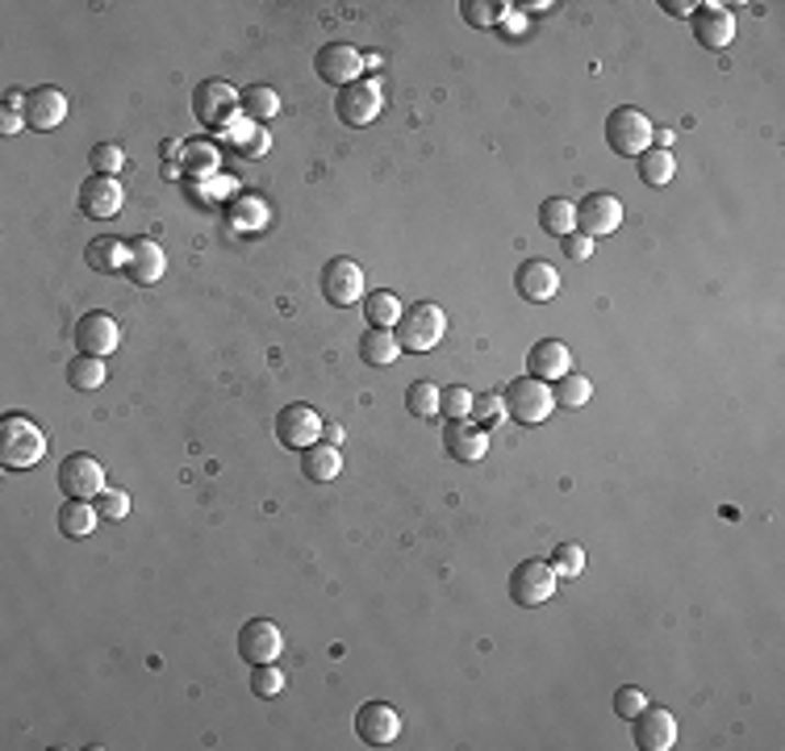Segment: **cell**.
I'll list each match as a JSON object with an SVG mask.
<instances>
[{"label": "cell", "instance_id": "21", "mask_svg": "<svg viewBox=\"0 0 785 751\" xmlns=\"http://www.w3.org/2000/svg\"><path fill=\"white\" fill-rule=\"evenodd\" d=\"M117 343H122V330H117V322L109 313L92 310L76 322V347L85 355H101L105 359L109 351H117Z\"/></svg>", "mask_w": 785, "mask_h": 751}, {"label": "cell", "instance_id": "43", "mask_svg": "<svg viewBox=\"0 0 785 751\" xmlns=\"http://www.w3.org/2000/svg\"><path fill=\"white\" fill-rule=\"evenodd\" d=\"M97 509H101V518L117 522V518H126L130 514V497L126 493H117V489H105V493L97 497Z\"/></svg>", "mask_w": 785, "mask_h": 751}, {"label": "cell", "instance_id": "46", "mask_svg": "<svg viewBox=\"0 0 785 751\" xmlns=\"http://www.w3.org/2000/svg\"><path fill=\"white\" fill-rule=\"evenodd\" d=\"M339 438H343V426H339V422H326V426H322V442L339 447Z\"/></svg>", "mask_w": 785, "mask_h": 751}, {"label": "cell", "instance_id": "23", "mask_svg": "<svg viewBox=\"0 0 785 751\" xmlns=\"http://www.w3.org/2000/svg\"><path fill=\"white\" fill-rule=\"evenodd\" d=\"M164 271H168V255L164 247L155 243V238H130V264H126V276L134 284H159L164 280Z\"/></svg>", "mask_w": 785, "mask_h": 751}, {"label": "cell", "instance_id": "18", "mask_svg": "<svg viewBox=\"0 0 785 751\" xmlns=\"http://www.w3.org/2000/svg\"><path fill=\"white\" fill-rule=\"evenodd\" d=\"M25 125L30 130H38V134H46V130H55V125L67 117V97L55 88V83H43V88H30L25 92Z\"/></svg>", "mask_w": 785, "mask_h": 751}, {"label": "cell", "instance_id": "30", "mask_svg": "<svg viewBox=\"0 0 785 751\" xmlns=\"http://www.w3.org/2000/svg\"><path fill=\"white\" fill-rule=\"evenodd\" d=\"M673 176H677V159H673V150H664V146H648V150L639 155V180H643L648 188H664Z\"/></svg>", "mask_w": 785, "mask_h": 751}, {"label": "cell", "instance_id": "16", "mask_svg": "<svg viewBox=\"0 0 785 751\" xmlns=\"http://www.w3.org/2000/svg\"><path fill=\"white\" fill-rule=\"evenodd\" d=\"M122 205H126V188L117 176H88L85 188H80V213L85 217L105 222V217H117Z\"/></svg>", "mask_w": 785, "mask_h": 751}, {"label": "cell", "instance_id": "32", "mask_svg": "<svg viewBox=\"0 0 785 751\" xmlns=\"http://www.w3.org/2000/svg\"><path fill=\"white\" fill-rule=\"evenodd\" d=\"M539 226H543V234H552V238L573 234L576 229V205H569L564 197H548V201L539 205Z\"/></svg>", "mask_w": 785, "mask_h": 751}, {"label": "cell", "instance_id": "29", "mask_svg": "<svg viewBox=\"0 0 785 751\" xmlns=\"http://www.w3.org/2000/svg\"><path fill=\"white\" fill-rule=\"evenodd\" d=\"M109 380V372H105V359L101 355H76L71 363H67V384L76 389V393H92V389H101Z\"/></svg>", "mask_w": 785, "mask_h": 751}, {"label": "cell", "instance_id": "37", "mask_svg": "<svg viewBox=\"0 0 785 751\" xmlns=\"http://www.w3.org/2000/svg\"><path fill=\"white\" fill-rule=\"evenodd\" d=\"M468 417H472V422H476V426H502V422H506V401H502V396L497 393H481V396H472V410H468Z\"/></svg>", "mask_w": 785, "mask_h": 751}, {"label": "cell", "instance_id": "24", "mask_svg": "<svg viewBox=\"0 0 785 751\" xmlns=\"http://www.w3.org/2000/svg\"><path fill=\"white\" fill-rule=\"evenodd\" d=\"M343 472V456L339 447H330V442H310L305 451H301V477L314 480V484H330V480Z\"/></svg>", "mask_w": 785, "mask_h": 751}, {"label": "cell", "instance_id": "4", "mask_svg": "<svg viewBox=\"0 0 785 751\" xmlns=\"http://www.w3.org/2000/svg\"><path fill=\"white\" fill-rule=\"evenodd\" d=\"M502 401H506V414L514 417L518 426H539V422H548V414L556 410L552 384H548V380H535V375L509 380Z\"/></svg>", "mask_w": 785, "mask_h": 751}, {"label": "cell", "instance_id": "42", "mask_svg": "<svg viewBox=\"0 0 785 751\" xmlns=\"http://www.w3.org/2000/svg\"><path fill=\"white\" fill-rule=\"evenodd\" d=\"M643 706H648V693H643V688L623 685V688L615 693V714L623 718V722H631V718H636V714H639Z\"/></svg>", "mask_w": 785, "mask_h": 751}, {"label": "cell", "instance_id": "7", "mask_svg": "<svg viewBox=\"0 0 785 751\" xmlns=\"http://www.w3.org/2000/svg\"><path fill=\"white\" fill-rule=\"evenodd\" d=\"M335 113H339L343 125H351V130H363V125H372L381 117V88L377 80H356L339 88V97H335Z\"/></svg>", "mask_w": 785, "mask_h": 751}, {"label": "cell", "instance_id": "39", "mask_svg": "<svg viewBox=\"0 0 785 751\" xmlns=\"http://www.w3.org/2000/svg\"><path fill=\"white\" fill-rule=\"evenodd\" d=\"M251 693L255 697H280L284 693V672L277 664H255L251 668Z\"/></svg>", "mask_w": 785, "mask_h": 751}, {"label": "cell", "instance_id": "20", "mask_svg": "<svg viewBox=\"0 0 785 751\" xmlns=\"http://www.w3.org/2000/svg\"><path fill=\"white\" fill-rule=\"evenodd\" d=\"M444 447H447V456L460 459V463H481L489 451V430L476 426L472 417H456V422H447Z\"/></svg>", "mask_w": 785, "mask_h": 751}, {"label": "cell", "instance_id": "3", "mask_svg": "<svg viewBox=\"0 0 785 751\" xmlns=\"http://www.w3.org/2000/svg\"><path fill=\"white\" fill-rule=\"evenodd\" d=\"M606 143H610V150H615L618 159H639V155L652 146V122H648V113L636 109V104L610 109V117H606Z\"/></svg>", "mask_w": 785, "mask_h": 751}, {"label": "cell", "instance_id": "41", "mask_svg": "<svg viewBox=\"0 0 785 751\" xmlns=\"http://www.w3.org/2000/svg\"><path fill=\"white\" fill-rule=\"evenodd\" d=\"M22 104H25L22 92H4V104H0V134H4V138H13L18 130H25Z\"/></svg>", "mask_w": 785, "mask_h": 751}, {"label": "cell", "instance_id": "33", "mask_svg": "<svg viewBox=\"0 0 785 751\" xmlns=\"http://www.w3.org/2000/svg\"><path fill=\"white\" fill-rule=\"evenodd\" d=\"M556 405L560 410H581V405H590V396H594V384H590V375H576V372H564L556 380Z\"/></svg>", "mask_w": 785, "mask_h": 751}, {"label": "cell", "instance_id": "36", "mask_svg": "<svg viewBox=\"0 0 785 751\" xmlns=\"http://www.w3.org/2000/svg\"><path fill=\"white\" fill-rule=\"evenodd\" d=\"M502 13H506L502 0H464V4H460V18H464L472 30H493V25L502 21Z\"/></svg>", "mask_w": 785, "mask_h": 751}, {"label": "cell", "instance_id": "1", "mask_svg": "<svg viewBox=\"0 0 785 751\" xmlns=\"http://www.w3.org/2000/svg\"><path fill=\"white\" fill-rule=\"evenodd\" d=\"M46 456V435L25 414H0V468L25 472Z\"/></svg>", "mask_w": 785, "mask_h": 751}, {"label": "cell", "instance_id": "14", "mask_svg": "<svg viewBox=\"0 0 785 751\" xmlns=\"http://www.w3.org/2000/svg\"><path fill=\"white\" fill-rule=\"evenodd\" d=\"M631 722H636V727H631V739H636L639 751H669L677 743V718H673V709L643 706Z\"/></svg>", "mask_w": 785, "mask_h": 751}, {"label": "cell", "instance_id": "28", "mask_svg": "<svg viewBox=\"0 0 785 751\" xmlns=\"http://www.w3.org/2000/svg\"><path fill=\"white\" fill-rule=\"evenodd\" d=\"M405 305L397 301V292L389 289H377L363 296V317H368V326H377V330H393L397 322H402Z\"/></svg>", "mask_w": 785, "mask_h": 751}, {"label": "cell", "instance_id": "6", "mask_svg": "<svg viewBox=\"0 0 785 751\" xmlns=\"http://www.w3.org/2000/svg\"><path fill=\"white\" fill-rule=\"evenodd\" d=\"M109 484H105V468H101V459H92L88 451H76V456H67L59 463V493L64 497H80V501H92L101 497Z\"/></svg>", "mask_w": 785, "mask_h": 751}, {"label": "cell", "instance_id": "34", "mask_svg": "<svg viewBox=\"0 0 785 751\" xmlns=\"http://www.w3.org/2000/svg\"><path fill=\"white\" fill-rule=\"evenodd\" d=\"M552 572L556 576H564V581H576L581 572H585V547L581 542H556L552 547Z\"/></svg>", "mask_w": 785, "mask_h": 751}, {"label": "cell", "instance_id": "8", "mask_svg": "<svg viewBox=\"0 0 785 751\" xmlns=\"http://www.w3.org/2000/svg\"><path fill=\"white\" fill-rule=\"evenodd\" d=\"M322 296L335 305V310H347V305H360L363 296V268L356 259H330L326 271H322Z\"/></svg>", "mask_w": 785, "mask_h": 751}, {"label": "cell", "instance_id": "5", "mask_svg": "<svg viewBox=\"0 0 785 751\" xmlns=\"http://www.w3.org/2000/svg\"><path fill=\"white\" fill-rule=\"evenodd\" d=\"M556 576L548 560H523L514 572H509V602L523 605V609H535V605L552 602L556 593Z\"/></svg>", "mask_w": 785, "mask_h": 751}, {"label": "cell", "instance_id": "11", "mask_svg": "<svg viewBox=\"0 0 785 751\" xmlns=\"http://www.w3.org/2000/svg\"><path fill=\"white\" fill-rule=\"evenodd\" d=\"M234 109H238V92L226 80H201L192 88V113L201 125L217 130V125L231 122Z\"/></svg>", "mask_w": 785, "mask_h": 751}, {"label": "cell", "instance_id": "13", "mask_svg": "<svg viewBox=\"0 0 785 751\" xmlns=\"http://www.w3.org/2000/svg\"><path fill=\"white\" fill-rule=\"evenodd\" d=\"M284 651V635L272 618H251V623L238 630V655L247 664H277V655Z\"/></svg>", "mask_w": 785, "mask_h": 751}, {"label": "cell", "instance_id": "15", "mask_svg": "<svg viewBox=\"0 0 785 751\" xmlns=\"http://www.w3.org/2000/svg\"><path fill=\"white\" fill-rule=\"evenodd\" d=\"M356 735L368 748H389L397 735H402V714L389 706V702H363L356 709Z\"/></svg>", "mask_w": 785, "mask_h": 751}, {"label": "cell", "instance_id": "35", "mask_svg": "<svg viewBox=\"0 0 785 751\" xmlns=\"http://www.w3.org/2000/svg\"><path fill=\"white\" fill-rule=\"evenodd\" d=\"M405 410H410L414 417H435L439 414V384L414 380V384L405 389Z\"/></svg>", "mask_w": 785, "mask_h": 751}, {"label": "cell", "instance_id": "25", "mask_svg": "<svg viewBox=\"0 0 785 751\" xmlns=\"http://www.w3.org/2000/svg\"><path fill=\"white\" fill-rule=\"evenodd\" d=\"M85 264L92 271H101V276H117L130 264V243H122V238H92L85 250Z\"/></svg>", "mask_w": 785, "mask_h": 751}, {"label": "cell", "instance_id": "31", "mask_svg": "<svg viewBox=\"0 0 785 751\" xmlns=\"http://www.w3.org/2000/svg\"><path fill=\"white\" fill-rule=\"evenodd\" d=\"M238 109H243L247 117H255V122H268V117L280 113V92L268 88V83H251V88L238 92Z\"/></svg>", "mask_w": 785, "mask_h": 751}, {"label": "cell", "instance_id": "9", "mask_svg": "<svg viewBox=\"0 0 785 751\" xmlns=\"http://www.w3.org/2000/svg\"><path fill=\"white\" fill-rule=\"evenodd\" d=\"M623 201H618L615 192H590L581 205H576V229L585 234V238H606V234H615L623 226Z\"/></svg>", "mask_w": 785, "mask_h": 751}, {"label": "cell", "instance_id": "17", "mask_svg": "<svg viewBox=\"0 0 785 751\" xmlns=\"http://www.w3.org/2000/svg\"><path fill=\"white\" fill-rule=\"evenodd\" d=\"M689 25H694V38L706 51H727L731 38H736V13L727 4H698Z\"/></svg>", "mask_w": 785, "mask_h": 751}, {"label": "cell", "instance_id": "22", "mask_svg": "<svg viewBox=\"0 0 785 751\" xmlns=\"http://www.w3.org/2000/svg\"><path fill=\"white\" fill-rule=\"evenodd\" d=\"M564 372H573V351H569L560 338H539L531 351H527V375H535V380L556 384Z\"/></svg>", "mask_w": 785, "mask_h": 751}, {"label": "cell", "instance_id": "12", "mask_svg": "<svg viewBox=\"0 0 785 751\" xmlns=\"http://www.w3.org/2000/svg\"><path fill=\"white\" fill-rule=\"evenodd\" d=\"M314 71L335 88H347L363 76V55L351 42H326L318 55H314Z\"/></svg>", "mask_w": 785, "mask_h": 751}, {"label": "cell", "instance_id": "19", "mask_svg": "<svg viewBox=\"0 0 785 751\" xmlns=\"http://www.w3.org/2000/svg\"><path fill=\"white\" fill-rule=\"evenodd\" d=\"M514 289L523 301H531V305H548L556 301V292H560V271L548 264V259H527L523 268L514 271Z\"/></svg>", "mask_w": 785, "mask_h": 751}, {"label": "cell", "instance_id": "40", "mask_svg": "<svg viewBox=\"0 0 785 751\" xmlns=\"http://www.w3.org/2000/svg\"><path fill=\"white\" fill-rule=\"evenodd\" d=\"M468 410H472V393H468L464 384H447V389H439V414H444L447 422L468 417Z\"/></svg>", "mask_w": 785, "mask_h": 751}, {"label": "cell", "instance_id": "38", "mask_svg": "<svg viewBox=\"0 0 785 751\" xmlns=\"http://www.w3.org/2000/svg\"><path fill=\"white\" fill-rule=\"evenodd\" d=\"M88 164H92V176H117V171L126 167V155H122L117 143H101V146H92Z\"/></svg>", "mask_w": 785, "mask_h": 751}, {"label": "cell", "instance_id": "27", "mask_svg": "<svg viewBox=\"0 0 785 751\" xmlns=\"http://www.w3.org/2000/svg\"><path fill=\"white\" fill-rule=\"evenodd\" d=\"M397 355H402V343H397V334L393 330L368 326V330L360 334V359L368 363V368H389Z\"/></svg>", "mask_w": 785, "mask_h": 751}, {"label": "cell", "instance_id": "26", "mask_svg": "<svg viewBox=\"0 0 785 751\" xmlns=\"http://www.w3.org/2000/svg\"><path fill=\"white\" fill-rule=\"evenodd\" d=\"M97 522H101V509H97L92 501L67 497L64 505H59V535H67V539H85V535H92Z\"/></svg>", "mask_w": 785, "mask_h": 751}, {"label": "cell", "instance_id": "45", "mask_svg": "<svg viewBox=\"0 0 785 751\" xmlns=\"http://www.w3.org/2000/svg\"><path fill=\"white\" fill-rule=\"evenodd\" d=\"M660 9H664L669 18H694V9H698V4H694V0H664Z\"/></svg>", "mask_w": 785, "mask_h": 751}, {"label": "cell", "instance_id": "2", "mask_svg": "<svg viewBox=\"0 0 785 751\" xmlns=\"http://www.w3.org/2000/svg\"><path fill=\"white\" fill-rule=\"evenodd\" d=\"M393 334H397L402 351H414V355L435 351L447 334V313L439 310L435 301H418V305H410V310L402 313V322H397Z\"/></svg>", "mask_w": 785, "mask_h": 751}, {"label": "cell", "instance_id": "10", "mask_svg": "<svg viewBox=\"0 0 785 751\" xmlns=\"http://www.w3.org/2000/svg\"><path fill=\"white\" fill-rule=\"evenodd\" d=\"M322 438V417L314 405H284L277 414V442L280 447H289V451H305L310 442H318Z\"/></svg>", "mask_w": 785, "mask_h": 751}, {"label": "cell", "instance_id": "44", "mask_svg": "<svg viewBox=\"0 0 785 751\" xmlns=\"http://www.w3.org/2000/svg\"><path fill=\"white\" fill-rule=\"evenodd\" d=\"M560 250H564L573 264H585V259L594 255V238H585V234H564V238H560Z\"/></svg>", "mask_w": 785, "mask_h": 751}]
</instances>
